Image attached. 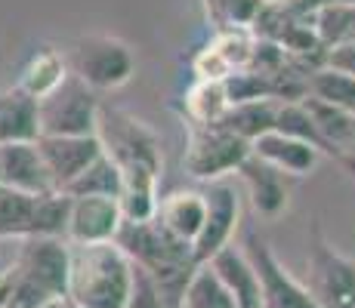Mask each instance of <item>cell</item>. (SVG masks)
I'll return each mask as SVG.
<instances>
[{"label":"cell","mask_w":355,"mask_h":308,"mask_svg":"<svg viewBox=\"0 0 355 308\" xmlns=\"http://www.w3.org/2000/svg\"><path fill=\"white\" fill-rule=\"evenodd\" d=\"M207 265L220 275V280L226 284V290L232 293L238 308H259V284H257V275L250 269L248 256L238 250L235 244L223 246L216 256L207 259Z\"/></svg>","instance_id":"obj_17"},{"label":"cell","mask_w":355,"mask_h":308,"mask_svg":"<svg viewBox=\"0 0 355 308\" xmlns=\"http://www.w3.org/2000/svg\"><path fill=\"white\" fill-rule=\"evenodd\" d=\"M334 161H337V163H340V167H343V170H346V173H349V176H352V179H355V152H346V154L334 157Z\"/></svg>","instance_id":"obj_33"},{"label":"cell","mask_w":355,"mask_h":308,"mask_svg":"<svg viewBox=\"0 0 355 308\" xmlns=\"http://www.w3.org/2000/svg\"><path fill=\"white\" fill-rule=\"evenodd\" d=\"M180 308H238L232 293L226 290V284L220 280L214 269L207 262H201L189 278L186 290H182Z\"/></svg>","instance_id":"obj_23"},{"label":"cell","mask_w":355,"mask_h":308,"mask_svg":"<svg viewBox=\"0 0 355 308\" xmlns=\"http://www.w3.org/2000/svg\"><path fill=\"white\" fill-rule=\"evenodd\" d=\"M226 111H229V96H226L223 80L195 78V84L186 93V120L189 123H220Z\"/></svg>","instance_id":"obj_24"},{"label":"cell","mask_w":355,"mask_h":308,"mask_svg":"<svg viewBox=\"0 0 355 308\" xmlns=\"http://www.w3.org/2000/svg\"><path fill=\"white\" fill-rule=\"evenodd\" d=\"M309 96L312 99L327 102V105L355 111V78L322 65V68H315V71L309 74Z\"/></svg>","instance_id":"obj_27"},{"label":"cell","mask_w":355,"mask_h":308,"mask_svg":"<svg viewBox=\"0 0 355 308\" xmlns=\"http://www.w3.org/2000/svg\"><path fill=\"white\" fill-rule=\"evenodd\" d=\"M40 157L46 163V173L56 191H62L74 176H80L102 154L99 136H40Z\"/></svg>","instance_id":"obj_11"},{"label":"cell","mask_w":355,"mask_h":308,"mask_svg":"<svg viewBox=\"0 0 355 308\" xmlns=\"http://www.w3.org/2000/svg\"><path fill=\"white\" fill-rule=\"evenodd\" d=\"M352 152H355V145H352Z\"/></svg>","instance_id":"obj_37"},{"label":"cell","mask_w":355,"mask_h":308,"mask_svg":"<svg viewBox=\"0 0 355 308\" xmlns=\"http://www.w3.org/2000/svg\"><path fill=\"white\" fill-rule=\"evenodd\" d=\"M250 154L272 163L284 176H309V173H315L318 161H322V152L315 145H309L303 139H293V136H284L278 129L257 136L250 142Z\"/></svg>","instance_id":"obj_14"},{"label":"cell","mask_w":355,"mask_h":308,"mask_svg":"<svg viewBox=\"0 0 355 308\" xmlns=\"http://www.w3.org/2000/svg\"><path fill=\"white\" fill-rule=\"evenodd\" d=\"M121 191V170L114 167V161L102 152L90 167L80 176H74L71 182L62 188L68 197H118Z\"/></svg>","instance_id":"obj_22"},{"label":"cell","mask_w":355,"mask_h":308,"mask_svg":"<svg viewBox=\"0 0 355 308\" xmlns=\"http://www.w3.org/2000/svg\"><path fill=\"white\" fill-rule=\"evenodd\" d=\"M68 207L71 197L62 191H44L34 197V216H31V235L28 237H65Z\"/></svg>","instance_id":"obj_26"},{"label":"cell","mask_w":355,"mask_h":308,"mask_svg":"<svg viewBox=\"0 0 355 308\" xmlns=\"http://www.w3.org/2000/svg\"><path fill=\"white\" fill-rule=\"evenodd\" d=\"M0 185L28 191V194H44L56 191L46 173V163L40 157L37 142H10L0 145Z\"/></svg>","instance_id":"obj_15"},{"label":"cell","mask_w":355,"mask_h":308,"mask_svg":"<svg viewBox=\"0 0 355 308\" xmlns=\"http://www.w3.org/2000/svg\"><path fill=\"white\" fill-rule=\"evenodd\" d=\"M65 308H78V305H71V302H68V299H65Z\"/></svg>","instance_id":"obj_36"},{"label":"cell","mask_w":355,"mask_h":308,"mask_svg":"<svg viewBox=\"0 0 355 308\" xmlns=\"http://www.w3.org/2000/svg\"><path fill=\"white\" fill-rule=\"evenodd\" d=\"M34 197L37 194L0 185V237H28L31 235Z\"/></svg>","instance_id":"obj_25"},{"label":"cell","mask_w":355,"mask_h":308,"mask_svg":"<svg viewBox=\"0 0 355 308\" xmlns=\"http://www.w3.org/2000/svg\"><path fill=\"white\" fill-rule=\"evenodd\" d=\"M121 222L118 197H71L65 241L68 244H102L114 241Z\"/></svg>","instance_id":"obj_12"},{"label":"cell","mask_w":355,"mask_h":308,"mask_svg":"<svg viewBox=\"0 0 355 308\" xmlns=\"http://www.w3.org/2000/svg\"><path fill=\"white\" fill-rule=\"evenodd\" d=\"M248 154L250 142H244L223 123H189L182 170L198 182H216L235 173Z\"/></svg>","instance_id":"obj_7"},{"label":"cell","mask_w":355,"mask_h":308,"mask_svg":"<svg viewBox=\"0 0 355 308\" xmlns=\"http://www.w3.org/2000/svg\"><path fill=\"white\" fill-rule=\"evenodd\" d=\"M99 108V93L68 71V78L56 90L37 99L40 136H93Z\"/></svg>","instance_id":"obj_8"},{"label":"cell","mask_w":355,"mask_h":308,"mask_svg":"<svg viewBox=\"0 0 355 308\" xmlns=\"http://www.w3.org/2000/svg\"><path fill=\"white\" fill-rule=\"evenodd\" d=\"M337 3H349V6H355V0H337Z\"/></svg>","instance_id":"obj_35"},{"label":"cell","mask_w":355,"mask_h":308,"mask_svg":"<svg viewBox=\"0 0 355 308\" xmlns=\"http://www.w3.org/2000/svg\"><path fill=\"white\" fill-rule=\"evenodd\" d=\"M241 253L248 256L250 269H254V275H257L259 308H318L312 302L306 284H300V280L284 269L282 259L272 253L269 241H263L257 231H248Z\"/></svg>","instance_id":"obj_9"},{"label":"cell","mask_w":355,"mask_h":308,"mask_svg":"<svg viewBox=\"0 0 355 308\" xmlns=\"http://www.w3.org/2000/svg\"><path fill=\"white\" fill-rule=\"evenodd\" d=\"M306 290L318 308H355V259L327 241L318 219L306 237Z\"/></svg>","instance_id":"obj_5"},{"label":"cell","mask_w":355,"mask_h":308,"mask_svg":"<svg viewBox=\"0 0 355 308\" xmlns=\"http://www.w3.org/2000/svg\"><path fill=\"white\" fill-rule=\"evenodd\" d=\"M37 308H65V299H50V302L37 305Z\"/></svg>","instance_id":"obj_34"},{"label":"cell","mask_w":355,"mask_h":308,"mask_svg":"<svg viewBox=\"0 0 355 308\" xmlns=\"http://www.w3.org/2000/svg\"><path fill=\"white\" fill-rule=\"evenodd\" d=\"M114 244L127 253L130 262L146 269L155 278L164 305L180 308L182 290H186L192 271L198 269V262L192 256V244L170 235L158 219H148V222H121Z\"/></svg>","instance_id":"obj_1"},{"label":"cell","mask_w":355,"mask_h":308,"mask_svg":"<svg viewBox=\"0 0 355 308\" xmlns=\"http://www.w3.org/2000/svg\"><path fill=\"white\" fill-rule=\"evenodd\" d=\"M275 108L278 102L272 99H254V102H238L229 105V111L223 114V127L232 129L235 136H241L244 142H254L257 136L269 133L275 127Z\"/></svg>","instance_id":"obj_21"},{"label":"cell","mask_w":355,"mask_h":308,"mask_svg":"<svg viewBox=\"0 0 355 308\" xmlns=\"http://www.w3.org/2000/svg\"><path fill=\"white\" fill-rule=\"evenodd\" d=\"M272 129H278V133H284V136H293V139L309 142V145H315L322 154H327L322 136H318L315 123H312V118H309V111H306L303 102H278L275 127H272Z\"/></svg>","instance_id":"obj_28"},{"label":"cell","mask_w":355,"mask_h":308,"mask_svg":"<svg viewBox=\"0 0 355 308\" xmlns=\"http://www.w3.org/2000/svg\"><path fill=\"white\" fill-rule=\"evenodd\" d=\"M201 194H204V222H201L198 237L192 241V256L198 265L207 262L223 246L232 244L235 228H238V216H241L238 191L232 188L226 179L207 182V188H204Z\"/></svg>","instance_id":"obj_10"},{"label":"cell","mask_w":355,"mask_h":308,"mask_svg":"<svg viewBox=\"0 0 355 308\" xmlns=\"http://www.w3.org/2000/svg\"><path fill=\"white\" fill-rule=\"evenodd\" d=\"M133 262L114 241L68 244L65 299L78 308H124Z\"/></svg>","instance_id":"obj_2"},{"label":"cell","mask_w":355,"mask_h":308,"mask_svg":"<svg viewBox=\"0 0 355 308\" xmlns=\"http://www.w3.org/2000/svg\"><path fill=\"white\" fill-rule=\"evenodd\" d=\"M65 78H68L65 53H59L56 46H40V50L31 53V59L22 65L16 87L25 90L28 96H34V99H44V96L56 90Z\"/></svg>","instance_id":"obj_20"},{"label":"cell","mask_w":355,"mask_h":308,"mask_svg":"<svg viewBox=\"0 0 355 308\" xmlns=\"http://www.w3.org/2000/svg\"><path fill=\"white\" fill-rule=\"evenodd\" d=\"M96 136L102 152L114 161L121 173H155L161 176L164 170V154H161V139L148 123L133 118L130 111L102 105L99 120H96Z\"/></svg>","instance_id":"obj_4"},{"label":"cell","mask_w":355,"mask_h":308,"mask_svg":"<svg viewBox=\"0 0 355 308\" xmlns=\"http://www.w3.org/2000/svg\"><path fill=\"white\" fill-rule=\"evenodd\" d=\"M37 139H40L37 99L12 84L10 90L0 93V145L37 142Z\"/></svg>","instance_id":"obj_16"},{"label":"cell","mask_w":355,"mask_h":308,"mask_svg":"<svg viewBox=\"0 0 355 308\" xmlns=\"http://www.w3.org/2000/svg\"><path fill=\"white\" fill-rule=\"evenodd\" d=\"M322 65L334 68V71H340V74H349V78H355V37L324 46V62H322Z\"/></svg>","instance_id":"obj_31"},{"label":"cell","mask_w":355,"mask_h":308,"mask_svg":"<svg viewBox=\"0 0 355 308\" xmlns=\"http://www.w3.org/2000/svg\"><path fill=\"white\" fill-rule=\"evenodd\" d=\"M263 3L266 0H204V12H207V22L214 25V31L235 28V25L250 28Z\"/></svg>","instance_id":"obj_29"},{"label":"cell","mask_w":355,"mask_h":308,"mask_svg":"<svg viewBox=\"0 0 355 308\" xmlns=\"http://www.w3.org/2000/svg\"><path fill=\"white\" fill-rule=\"evenodd\" d=\"M65 237H22V250L12 262V293L6 308H37L50 299H65Z\"/></svg>","instance_id":"obj_3"},{"label":"cell","mask_w":355,"mask_h":308,"mask_svg":"<svg viewBox=\"0 0 355 308\" xmlns=\"http://www.w3.org/2000/svg\"><path fill=\"white\" fill-rule=\"evenodd\" d=\"M235 176H241L244 188L250 194V203L263 219H278L291 207V188L284 182V173H278L272 163L259 161L257 154H248L238 163Z\"/></svg>","instance_id":"obj_13"},{"label":"cell","mask_w":355,"mask_h":308,"mask_svg":"<svg viewBox=\"0 0 355 308\" xmlns=\"http://www.w3.org/2000/svg\"><path fill=\"white\" fill-rule=\"evenodd\" d=\"M303 105H306V111H309L312 123H315L318 136H322L327 157H340V154L352 152V145H355V111L327 105V102L312 99V96H306Z\"/></svg>","instance_id":"obj_19"},{"label":"cell","mask_w":355,"mask_h":308,"mask_svg":"<svg viewBox=\"0 0 355 308\" xmlns=\"http://www.w3.org/2000/svg\"><path fill=\"white\" fill-rule=\"evenodd\" d=\"M291 22H300V25H312L315 12L322 10L324 0H272Z\"/></svg>","instance_id":"obj_32"},{"label":"cell","mask_w":355,"mask_h":308,"mask_svg":"<svg viewBox=\"0 0 355 308\" xmlns=\"http://www.w3.org/2000/svg\"><path fill=\"white\" fill-rule=\"evenodd\" d=\"M155 219L170 231L176 235L180 241L192 244L201 231V222H204V194L195 188H186V191H170L167 197L158 201V213Z\"/></svg>","instance_id":"obj_18"},{"label":"cell","mask_w":355,"mask_h":308,"mask_svg":"<svg viewBox=\"0 0 355 308\" xmlns=\"http://www.w3.org/2000/svg\"><path fill=\"white\" fill-rule=\"evenodd\" d=\"M68 71L90 90H121L136 74V53L114 34H84L65 50Z\"/></svg>","instance_id":"obj_6"},{"label":"cell","mask_w":355,"mask_h":308,"mask_svg":"<svg viewBox=\"0 0 355 308\" xmlns=\"http://www.w3.org/2000/svg\"><path fill=\"white\" fill-rule=\"evenodd\" d=\"M124 308H167L161 299V290L155 284V278L146 269L133 265V278H130V296Z\"/></svg>","instance_id":"obj_30"}]
</instances>
